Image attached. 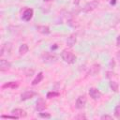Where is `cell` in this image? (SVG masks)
Listing matches in <instances>:
<instances>
[{
  "label": "cell",
  "mask_w": 120,
  "mask_h": 120,
  "mask_svg": "<svg viewBox=\"0 0 120 120\" xmlns=\"http://www.w3.org/2000/svg\"><path fill=\"white\" fill-rule=\"evenodd\" d=\"M61 58L66 63H68V64H73L76 61L75 54L72 52L68 51V50H63L62 51V52H61Z\"/></svg>",
  "instance_id": "1"
},
{
  "label": "cell",
  "mask_w": 120,
  "mask_h": 120,
  "mask_svg": "<svg viewBox=\"0 0 120 120\" xmlns=\"http://www.w3.org/2000/svg\"><path fill=\"white\" fill-rule=\"evenodd\" d=\"M85 104H86V97L84 95H82V96L78 97L76 103H75V107L77 109H82V108H84Z\"/></svg>",
  "instance_id": "2"
},
{
  "label": "cell",
  "mask_w": 120,
  "mask_h": 120,
  "mask_svg": "<svg viewBox=\"0 0 120 120\" xmlns=\"http://www.w3.org/2000/svg\"><path fill=\"white\" fill-rule=\"evenodd\" d=\"M98 6V1H91L90 3H87L85 6H84V8H83V11L84 12H90V11H92V10H94Z\"/></svg>",
  "instance_id": "3"
},
{
  "label": "cell",
  "mask_w": 120,
  "mask_h": 120,
  "mask_svg": "<svg viewBox=\"0 0 120 120\" xmlns=\"http://www.w3.org/2000/svg\"><path fill=\"white\" fill-rule=\"evenodd\" d=\"M10 51H11V43L7 42V43L3 44L1 51H0V56L3 57L5 54H8L10 52Z\"/></svg>",
  "instance_id": "4"
},
{
  "label": "cell",
  "mask_w": 120,
  "mask_h": 120,
  "mask_svg": "<svg viewBox=\"0 0 120 120\" xmlns=\"http://www.w3.org/2000/svg\"><path fill=\"white\" fill-rule=\"evenodd\" d=\"M89 96L93 98V99H95V100H97V99H99L100 98H101V93L97 89V88H90L89 89Z\"/></svg>",
  "instance_id": "5"
},
{
  "label": "cell",
  "mask_w": 120,
  "mask_h": 120,
  "mask_svg": "<svg viewBox=\"0 0 120 120\" xmlns=\"http://www.w3.org/2000/svg\"><path fill=\"white\" fill-rule=\"evenodd\" d=\"M32 17H33V9L32 8H26L22 13V18L23 21L28 22V21H30L32 19Z\"/></svg>",
  "instance_id": "6"
},
{
  "label": "cell",
  "mask_w": 120,
  "mask_h": 120,
  "mask_svg": "<svg viewBox=\"0 0 120 120\" xmlns=\"http://www.w3.org/2000/svg\"><path fill=\"white\" fill-rule=\"evenodd\" d=\"M10 68H11V64L8 60H6V59H1L0 60V70L2 72L6 71V70H8Z\"/></svg>",
  "instance_id": "7"
},
{
  "label": "cell",
  "mask_w": 120,
  "mask_h": 120,
  "mask_svg": "<svg viewBox=\"0 0 120 120\" xmlns=\"http://www.w3.org/2000/svg\"><path fill=\"white\" fill-rule=\"evenodd\" d=\"M11 113H12L14 116H16L17 118H22V117L26 116V112H25V111H23L22 109H20V108L13 109L12 112H11Z\"/></svg>",
  "instance_id": "8"
},
{
  "label": "cell",
  "mask_w": 120,
  "mask_h": 120,
  "mask_svg": "<svg viewBox=\"0 0 120 120\" xmlns=\"http://www.w3.org/2000/svg\"><path fill=\"white\" fill-rule=\"evenodd\" d=\"M34 96H36V92L34 91H25L21 95V100H27L32 98Z\"/></svg>",
  "instance_id": "9"
},
{
  "label": "cell",
  "mask_w": 120,
  "mask_h": 120,
  "mask_svg": "<svg viewBox=\"0 0 120 120\" xmlns=\"http://www.w3.org/2000/svg\"><path fill=\"white\" fill-rule=\"evenodd\" d=\"M45 108H46V102L44 101L43 98H39V99L37 101V104H36V110H37L38 112H42Z\"/></svg>",
  "instance_id": "10"
},
{
  "label": "cell",
  "mask_w": 120,
  "mask_h": 120,
  "mask_svg": "<svg viewBox=\"0 0 120 120\" xmlns=\"http://www.w3.org/2000/svg\"><path fill=\"white\" fill-rule=\"evenodd\" d=\"M42 58L44 61L46 62H52L54 60H56V56L54 54H52L50 52H45L43 55H42Z\"/></svg>",
  "instance_id": "11"
},
{
  "label": "cell",
  "mask_w": 120,
  "mask_h": 120,
  "mask_svg": "<svg viewBox=\"0 0 120 120\" xmlns=\"http://www.w3.org/2000/svg\"><path fill=\"white\" fill-rule=\"evenodd\" d=\"M37 30L39 33L43 34V35H49L51 33L50 28L48 26H45V25H38V26H37Z\"/></svg>",
  "instance_id": "12"
},
{
  "label": "cell",
  "mask_w": 120,
  "mask_h": 120,
  "mask_svg": "<svg viewBox=\"0 0 120 120\" xmlns=\"http://www.w3.org/2000/svg\"><path fill=\"white\" fill-rule=\"evenodd\" d=\"M76 41H77L76 35H71V36H69V37L68 38V39H67V45L71 48V47H73V46L75 45Z\"/></svg>",
  "instance_id": "13"
},
{
  "label": "cell",
  "mask_w": 120,
  "mask_h": 120,
  "mask_svg": "<svg viewBox=\"0 0 120 120\" xmlns=\"http://www.w3.org/2000/svg\"><path fill=\"white\" fill-rule=\"evenodd\" d=\"M99 69H100V66H99L98 64H95V65H93V66L90 68L89 73H90V75L94 76V75H96V74L99 71Z\"/></svg>",
  "instance_id": "14"
},
{
  "label": "cell",
  "mask_w": 120,
  "mask_h": 120,
  "mask_svg": "<svg viewBox=\"0 0 120 120\" xmlns=\"http://www.w3.org/2000/svg\"><path fill=\"white\" fill-rule=\"evenodd\" d=\"M18 86H19L18 82H7V83L3 84L2 88H11V89H15V88H17Z\"/></svg>",
  "instance_id": "15"
},
{
  "label": "cell",
  "mask_w": 120,
  "mask_h": 120,
  "mask_svg": "<svg viewBox=\"0 0 120 120\" xmlns=\"http://www.w3.org/2000/svg\"><path fill=\"white\" fill-rule=\"evenodd\" d=\"M28 51H29V47H28L27 44H22L20 46V48H19V53L21 55L25 54L26 52H28Z\"/></svg>",
  "instance_id": "16"
},
{
  "label": "cell",
  "mask_w": 120,
  "mask_h": 120,
  "mask_svg": "<svg viewBox=\"0 0 120 120\" xmlns=\"http://www.w3.org/2000/svg\"><path fill=\"white\" fill-rule=\"evenodd\" d=\"M42 80H43V73H42V72H39V73L36 76V78L32 81V85H36V84L39 83Z\"/></svg>",
  "instance_id": "17"
},
{
  "label": "cell",
  "mask_w": 120,
  "mask_h": 120,
  "mask_svg": "<svg viewBox=\"0 0 120 120\" xmlns=\"http://www.w3.org/2000/svg\"><path fill=\"white\" fill-rule=\"evenodd\" d=\"M110 87H111V89H112L113 92H117V91H118V83H117L116 82L111 81V82H110Z\"/></svg>",
  "instance_id": "18"
},
{
  "label": "cell",
  "mask_w": 120,
  "mask_h": 120,
  "mask_svg": "<svg viewBox=\"0 0 120 120\" xmlns=\"http://www.w3.org/2000/svg\"><path fill=\"white\" fill-rule=\"evenodd\" d=\"M59 96V93L58 92H54V91H51V92H48L47 93V98H56Z\"/></svg>",
  "instance_id": "19"
},
{
  "label": "cell",
  "mask_w": 120,
  "mask_h": 120,
  "mask_svg": "<svg viewBox=\"0 0 120 120\" xmlns=\"http://www.w3.org/2000/svg\"><path fill=\"white\" fill-rule=\"evenodd\" d=\"M114 116L118 119L120 118V105H117L114 108Z\"/></svg>",
  "instance_id": "20"
},
{
  "label": "cell",
  "mask_w": 120,
  "mask_h": 120,
  "mask_svg": "<svg viewBox=\"0 0 120 120\" xmlns=\"http://www.w3.org/2000/svg\"><path fill=\"white\" fill-rule=\"evenodd\" d=\"M39 116L40 117H43V118H51V114L48 113V112H40L39 113Z\"/></svg>",
  "instance_id": "21"
},
{
  "label": "cell",
  "mask_w": 120,
  "mask_h": 120,
  "mask_svg": "<svg viewBox=\"0 0 120 120\" xmlns=\"http://www.w3.org/2000/svg\"><path fill=\"white\" fill-rule=\"evenodd\" d=\"M100 119H102V120H104V119H108V120H112V117L111 115H108V114H104V115H102V116L100 117Z\"/></svg>",
  "instance_id": "22"
},
{
  "label": "cell",
  "mask_w": 120,
  "mask_h": 120,
  "mask_svg": "<svg viewBox=\"0 0 120 120\" xmlns=\"http://www.w3.org/2000/svg\"><path fill=\"white\" fill-rule=\"evenodd\" d=\"M76 119H86V116L84 114H79L77 116H75Z\"/></svg>",
  "instance_id": "23"
},
{
  "label": "cell",
  "mask_w": 120,
  "mask_h": 120,
  "mask_svg": "<svg viewBox=\"0 0 120 120\" xmlns=\"http://www.w3.org/2000/svg\"><path fill=\"white\" fill-rule=\"evenodd\" d=\"M2 118H13V119H16L17 117L14 116V115H1Z\"/></svg>",
  "instance_id": "24"
},
{
  "label": "cell",
  "mask_w": 120,
  "mask_h": 120,
  "mask_svg": "<svg viewBox=\"0 0 120 120\" xmlns=\"http://www.w3.org/2000/svg\"><path fill=\"white\" fill-rule=\"evenodd\" d=\"M116 44L118 47H120V35L117 37V39H116Z\"/></svg>",
  "instance_id": "25"
},
{
  "label": "cell",
  "mask_w": 120,
  "mask_h": 120,
  "mask_svg": "<svg viewBox=\"0 0 120 120\" xmlns=\"http://www.w3.org/2000/svg\"><path fill=\"white\" fill-rule=\"evenodd\" d=\"M79 2H80V0H75V2H74V3H75L76 5H78V4H79Z\"/></svg>",
  "instance_id": "26"
},
{
  "label": "cell",
  "mask_w": 120,
  "mask_h": 120,
  "mask_svg": "<svg viewBox=\"0 0 120 120\" xmlns=\"http://www.w3.org/2000/svg\"><path fill=\"white\" fill-rule=\"evenodd\" d=\"M44 2H50V1H52V0H43Z\"/></svg>",
  "instance_id": "27"
}]
</instances>
